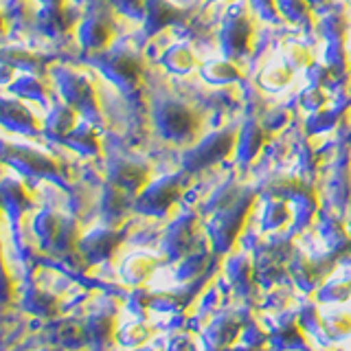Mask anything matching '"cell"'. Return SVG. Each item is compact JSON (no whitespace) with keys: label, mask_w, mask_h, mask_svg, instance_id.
<instances>
[{"label":"cell","mask_w":351,"mask_h":351,"mask_svg":"<svg viewBox=\"0 0 351 351\" xmlns=\"http://www.w3.org/2000/svg\"><path fill=\"white\" fill-rule=\"evenodd\" d=\"M200 73L208 84H233V82H239L241 77H244V71L239 69V64L235 60L208 62L202 66Z\"/></svg>","instance_id":"obj_18"},{"label":"cell","mask_w":351,"mask_h":351,"mask_svg":"<svg viewBox=\"0 0 351 351\" xmlns=\"http://www.w3.org/2000/svg\"><path fill=\"white\" fill-rule=\"evenodd\" d=\"M237 141H239V132L235 128H224L204 136L184 156V169L200 171V169L211 167V165L226 158L228 154L237 152Z\"/></svg>","instance_id":"obj_5"},{"label":"cell","mask_w":351,"mask_h":351,"mask_svg":"<svg viewBox=\"0 0 351 351\" xmlns=\"http://www.w3.org/2000/svg\"><path fill=\"white\" fill-rule=\"evenodd\" d=\"M53 77L60 86L66 104H71L77 112L84 119L93 121V123H97V121L101 119V104H99L97 90L84 75L69 71V69H55Z\"/></svg>","instance_id":"obj_3"},{"label":"cell","mask_w":351,"mask_h":351,"mask_svg":"<svg viewBox=\"0 0 351 351\" xmlns=\"http://www.w3.org/2000/svg\"><path fill=\"white\" fill-rule=\"evenodd\" d=\"M182 193V176H165L158 182L147 184L138 195V211L149 215H162L178 202Z\"/></svg>","instance_id":"obj_7"},{"label":"cell","mask_w":351,"mask_h":351,"mask_svg":"<svg viewBox=\"0 0 351 351\" xmlns=\"http://www.w3.org/2000/svg\"><path fill=\"white\" fill-rule=\"evenodd\" d=\"M154 121L162 138H167L176 145H186L200 136L202 114L197 110L178 99H162L154 110Z\"/></svg>","instance_id":"obj_1"},{"label":"cell","mask_w":351,"mask_h":351,"mask_svg":"<svg viewBox=\"0 0 351 351\" xmlns=\"http://www.w3.org/2000/svg\"><path fill=\"white\" fill-rule=\"evenodd\" d=\"M3 156L11 167H16L18 171L27 176H33V178H58L60 176V162L47 156L44 152L5 143Z\"/></svg>","instance_id":"obj_6"},{"label":"cell","mask_w":351,"mask_h":351,"mask_svg":"<svg viewBox=\"0 0 351 351\" xmlns=\"http://www.w3.org/2000/svg\"><path fill=\"white\" fill-rule=\"evenodd\" d=\"M112 5L121 14H125L134 20L145 18V11H147V0H112Z\"/></svg>","instance_id":"obj_31"},{"label":"cell","mask_w":351,"mask_h":351,"mask_svg":"<svg viewBox=\"0 0 351 351\" xmlns=\"http://www.w3.org/2000/svg\"><path fill=\"white\" fill-rule=\"evenodd\" d=\"M340 114H343V110L340 108L318 110V112H314V117H310V121H307V132H310V134H321V132L332 130L338 123Z\"/></svg>","instance_id":"obj_26"},{"label":"cell","mask_w":351,"mask_h":351,"mask_svg":"<svg viewBox=\"0 0 351 351\" xmlns=\"http://www.w3.org/2000/svg\"><path fill=\"white\" fill-rule=\"evenodd\" d=\"M321 29H323V33H325V38H327L329 44H334V47H345L347 36H349V31H351L347 11L345 9H336V11L332 9L323 18Z\"/></svg>","instance_id":"obj_16"},{"label":"cell","mask_w":351,"mask_h":351,"mask_svg":"<svg viewBox=\"0 0 351 351\" xmlns=\"http://www.w3.org/2000/svg\"><path fill=\"white\" fill-rule=\"evenodd\" d=\"M149 173H152L149 165L134 158L112 156L108 162V180L119 184L128 193H136L145 189L149 184Z\"/></svg>","instance_id":"obj_9"},{"label":"cell","mask_w":351,"mask_h":351,"mask_svg":"<svg viewBox=\"0 0 351 351\" xmlns=\"http://www.w3.org/2000/svg\"><path fill=\"white\" fill-rule=\"evenodd\" d=\"M77 33H80V42L86 49L106 51L117 36V25L106 9H93L88 11L82 25L77 27Z\"/></svg>","instance_id":"obj_8"},{"label":"cell","mask_w":351,"mask_h":351,"mask_svg":"<svg viewBox=\"0 0 351 351\" xmlns=\"http://www.w3.org/2000/svg\"><path fill=\"white\" fill-rule=\"evenodd\" d=\"M3 62L11 69H20V71H27L31 75H40L47 71V64L49 60L44 58L40 53H33L29 49H20V47H7L3 51Z\"/></svg>","instance_id":"obj_15"},{"label":"cell","mask_w":351,"mask_h":351,"mask_svg":"<svg viewBox=\"0 0 351 351\" xmlns=\"http://www.w3.org/2000/svg\"><path fill=\"white\" fill-rule=\"evenodd\" d=\"M44 7H58V5H64V0H38Z\"/></svg>","instance_id":"obj_35"},{"label":"cell","mask_w":351,"mask_h":351,"mask_svg":"<svg viewBox=\"0 0 351 351\" xmlns=\"http://www.w3.org/2000/svg\"><path fill=\"white\" fill-rule=\"evenodd\" d=\"M11 93L18 99H29V101H49L51 99V86L47 82H42L40 75H27L16 80V84H11Z\"/></svg>","instance_id":"obj_19"},{"label":"cell","mask_w":351,"mask_h":351,"mask_svg":"<svg viewBox=\"0 0 351 351\" xmlns=\"http://www.w3.org/2000/svg\"><path fill=\"white\" fill-rule=\"evenodd\" d=\"M277 5L281 16L294 22V25H307V22H312L314 9L310 5V0H277Z\"/></svg>","instance_id":"obj_24"},{"label":"cell","mask_w":351,"mask_h":351,"mask_svg":"<svg viewBox=\"0 0 351 351\" xmlns=\"http://www.w3.org/2000/svg\"><path fill=\"white\" fill-rule=\"evenodd\" d=\"M290 217V208L288 204H285L281 197H277V200H272L266 208V215H263V226L266 228H274V226H281L288 222Z\"/></svg>","instance_id":"obj_27"},{"label":"cell","mask_w":351,"mask_h":351,"mask_svg":"<svg viewBox=\"0 0 351 351\" xmlns=\"http://www.w3.org/2000/svg\"><path fill=\"white\" fill-rule=\"evenodd\" d=\"M3 125L11 132L27 136H36L44 130V125L33 117V112L20 99H3Z\"/></svg>","instance_id":"obj_11"},{"label":"cell","mask_w":351,"mask_h":351,"mask_svg":"<svg viewBox=\"0 0 351 351\" xmlns=\"http://www.w3.org/2000/svg\"><path fill=\"white\" fill-rule=\"evenodd\" d=\"M312 9L316 11V14H329V11L334 9L336 0H310Z\"/></svg>","instance_id":"obj_34"},{"label":"cell","mask_w":351,"mask_h":351,"mask_svg":"<svg viewBox=\"0 0 351 351\" xmlns=\"http://www.w3.org/2000/svg\"><path fill=\"white\" fill-rule=\"evenodd\" d=\"M160 62L165 64V69H169L176 75H186L195 69V55L186 44H173V47H169Z\"/></svg>","instance_id":"obj_20"},{"label":"cell","mask_w":351,"mask_h":351,"mask_svg":"<svg viewBox=\"0 0 351 351\" xmlns=\"http://www.w3.org/2000/svg\"><path fill=\"white\" fill-rule=\"evenodd\" d=\"M270 134L268 130L261 123H257L255 119H250L244 123V128L239 130V141H237V158L241 162H252L255 160L261 149L268 145Z\"/></svg>","instance_id":"obj_13"},{"label":"cell","mask_w":351,"mask_h":351,"mask_svg":"<svg viewBox=\"0 0 351 351\" xmlns=\"http://www.w3.org/2000/svg\"><path fill=\"white\" fill-rule=\"evenodd\" d=\"M312 80V86H321V88H334L336 86V71L329 64H310V71H307Z\"/></svg>","instance_id":"obj_28"},{"label":"cell","mask_w":351,"mask_h":351,"mask_svg":"<svg viewBox=\"0 0 351 351\" xmlns=\"http://www.w3.org/2000/svg\"><path fill=\"white\" fill-rule=\"evenodd\" d=\"M250 5L261 18H266L270 22H281V18H283L281 11H279L277 0H250Z\"/></svg>","instance_id":"obj_32"},{"label":"cell","mask_w":351,"mask_h":351,"mask_svg":"<svg viewBox=\"0 0 351 351\" xmlns=\"http://www.w3.org/2000/svg\"><path fill=\"white\" fill-rule=\"evenodd\" d=\"M186 14L176 7L169 0H147V11H145V36H154V33L162 31L165 27L182 25Z\"/></svg>","instance_id":"obj_12"},{"label":"cell","mask_w":351,"mask_h":351,"mask_svg":"<svg viewBox=\"0 0 351 351\" xmlns=\"http://www.w3.org/2000/svg\"><path fill=\"white\" fill-rule=\"evenodd\" d=\"M128 191L125 189H121L119 184L114 182H108L106 186V191H104V215L108 219H121V217H125L128 213Z\"/></svg>","instance_id":"obj_22"},{"label":"cell","mask_w":351,"mask_h":351,"mask_svg":"<svg viewBox=\"0 0 351 351\" xmlns=\"http://www.w3.org/2000/svg\"><path fill=\"white\" fill-rule=\"evenodd\" d=\"M299 160H301L303 171H316V167H318V156L312 147H303L299 152Z\"/></svg>","instance_id":"obj_33"},{"label":"cell","mask_w":351,"mask_h":351,"mask_svg":"<svg viewBox=\"0 0 351 351\" xmlns=\"http://www.w3.org/2000/svg\"><path fill=\"white\" fill-rule=\"evenodd\" d=\"M285 62H288L292 69H299V66H310L312 64V55L301 44H288L285 47Z\"/></svg>","instance_id":"obj_30"},{"label":"cell","mask_w":351,"mask_h":351,"mask_svg":"<svg viewBox=\"0 0 351 351\" xmlns=\"http://www.w3.org/2000/svg\"><path fill=\"white\" fill-rule=\"evenodd\" d=\"M255 42V20L246 11V7H235L228 11V16L219 31V44L228 60L246 58Z\"/></svg>","instance_id":"obj_4"},{"label":"cell","mask_w":351,"mask_h":351,"mask_svg":"<svg viewBox=\"0 0 351 351\" xmlns=\"http://www.w3.org/2000/svg\"><path fill=\"white\" fill-rule=\"evenodd\" d=\"M3 195H5V204L11 213H22L31 202V195L27 191V186L16 182V180H5Z\"/></svg>","instance_id":"obj_25"},{"label":"cell","mask_w":351,"mask_h":351,"mask_svg":"<svg viewBox=\"0 0 351 351\" xmlns=\"http://www.w3.org/2000/svg\"><path fill=\"white\" fill-rule=\"evenodd\" d=\"M77 114L80 112H77L71 104H55L49 119H47V123H44V130H47V134L51 138L66 141L71 132L80 125L77 123Z\"/></svg>","instance_id":"obj_14"},{"label":"cell","mask_w":351,"mask_h":351,"mask_svg":"<svg viewBox=\"0 0 351 351\" xmlns=\"http://www.w3.org/2000/svg\"><path fill=\"white\" fill-rule=\"evenodd\" d=\"M329 101V97H327V90L321 86H312V88H307V90L301 95V106L305 110H310V112H318V110H323Z\"/></svg>","instance_id":"obj_29"},{"label":"cell","mask_w":351,"mask_h":351,"mask_svg":"<svg viewBox=\"0 0 351 351\" xmlns=\"http://www.w3.org/2000/svg\"><path fill=\"white\" fill-rule=\"evenodd\" d=\"M64 143L69 147H73L75 152L86 154V156H97V154L101 152V138H99L97 130L90 123H80Z\"/></svg>","instance_id":"obj_17"},{"label":"cell","mask_w":351,"mask_h":351,"mask_svg":"<svg viewBox=\"0 0 351 351\" xmlns=\"http://www.w3.org/2000/svg\"><path fill=\"white\" fill-rule=\"evenodd\" d=\"M95 66L106 80H110L121 90H134L143 82V58L130 47L106 49L93 58Z\"/></svg>","instance_id":"obj_2"},{"label":"cell","mask_w":351,"mask_h":351,"mask_svg":"<svg viewBox=\"0 0 351 351\" xmlns=\"http://www.w3.org/2000/svg\"><path fill=\"white\" fill-rule=\"evenodd\" d=\"M36 27L40 33L49 38H64L77 27V14L73 9H66L64 5L58 7H42L38 11Z\"/></svg>","instance_id":"obj_10"},{"label":"cell","mask_w":351,"mask_h":351,"mask_svg":"<svg viewBox=\"0 0 351 351\" xmlns=\"http://www.w3.org/2000/svg\"><path fill=\"white\" fill-rule=\"evenodd\" d=\"M292 75L294 69L288 62H272L261 73V86L268 88V90H281V88H285L292 82Z\"/></svg>","instance_id":"obj_23"},{"label":"cell","mask_w":351,"mask_h":351,"mask_svg":"<svg viewBox=\"0 0 351 351\" xmlns=\"http://www.w3.org/2000/svg\"><path fill=\"white\" fill-rule=\"evenodd\" d=\"M119 244V235L112 230H97L84 241V252L90 259H104L112 252Z\"/></svg>","instance_id":"obj_21"}]
</instances>
